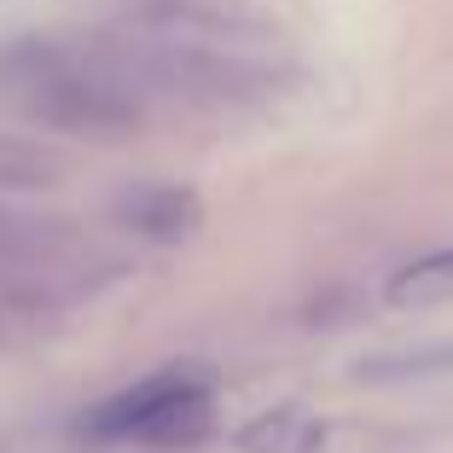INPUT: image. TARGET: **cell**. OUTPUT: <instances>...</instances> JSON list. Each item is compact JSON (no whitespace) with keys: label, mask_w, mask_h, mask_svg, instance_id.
<instances>
[{"label":"cell","mask_w":453,"mask_h":453,"mask_svg":"<svg viewBox=\"0 0 453 453\" xmlns=\"http://www.w3.org/2000/svg\"><path fill=\"white\" fill-rule=\"evenodd\" d=\"M146 81L122 47H58L18 41L0 53V99L41 128L65 134H128L140 122Z\"/></svg>","instance_id":"6da1fadb"},{"label":"cell","mask_w":453,"mask_h":453,"mask_svg":"<svg viewBox=\"0 0 453 453\" xmlns=\"http://www.w3.org/2000/svg\"><path fill=\"white\" fill-rule=\"evenodd\" d=\"M180 378H187V372H157V378H146V384H134V389H122V395L99 401L94 413L81 418V436H94V441H128L134 430H140V418H146L151 407L180 384Z\"/></svg>","instance_id":"7a4b0ae2"},{"label":"cell","mask_w":453,"mask_h":453,"mask_svg":"<svg viewBox=\"0 0 453 453\" xmlns=\"http://www.w3.org/2000/svg\"><path fill=\"white\" fill-rule=\"evenodd\" d=\"M128 221L140 226L146 239L174 244L198 226V198L180 192V187H151V192H140V198H128Z\"/></svg>","instance_id":"3957f363"},{"label":"cell","mask_w":453,"mask_h":453,"mask_svg":"<svg viewBox=\"0 0 453 453\" xmlns=\"http://www.w3.org/2000/svg\"><path fill=\"white\" fill-rule=\"evenodd\" d=\"M244 453H320L326 448V425H314L308 413L296 407H280V413L256 418L250 430L239 436Z\"/></svg>","instance_id":"277c9868"},{"label":"cell","mask_w":453,"mask_h":453,"mask_svg":"<svg viewBox=\"0 0 453 453\" xmlns=\"http://www.w3.org/2000/svg\"><path fill=\"white\" fill-rule=\"evenodd\" d=\"M453 296V244L436 256H418L389 280V303L395 308H425V303H448Z\"/></svg>","instance_id":"5b68a950"},{"label":"cell","mask_w":453,"mask_h":453,"mask_svg":"<svg viewBox=\"0 0 453 453\" xmlns=\"http://www.w3.org/2000/svg\"><path fill=\"white\" fill-rule=\"evenodd\" d=\"M58 174H65V169H58V157L47 146H29V140L0 134V187L35 192V187H53Z\"/></svg>","instance_id":"8992f818"},{"label":"cell","mask_w":453,"mask_h":453,"mask_svg":"<svg viewBox=\"0 0 453 453\" xmlns=\"http://www.w3.org/2000/svg\"><path fill=\"white\" fill-rule=\"evenodd\" d=\"M441 366H453V343L436 349V355H407V360H378V366H366L372 378H389V372H441Z\"/></svg>","instance_id":"52a82bcc"}]
</instances>
